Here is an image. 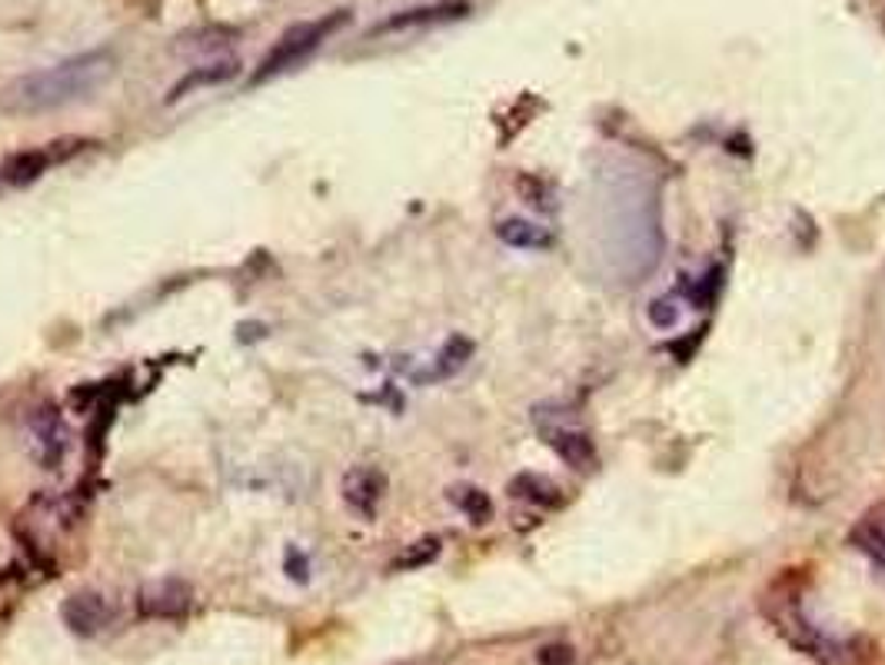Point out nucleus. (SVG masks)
<instances>
[{
	"label": "nucleus",
	"instance_id": "obj_1",
	"mask_svg": "<svg viewBox=\"0 0 885 665\" xmlns=\"http://www.w3.org/2000/svg\"><path fill=\"white\" fill-rule=\"evenodd\" d=\"M116 71V57L113 50H87L77 57H67L61 64L34 71L21 81H14L0 103L14 113H40V110H57L64 103L90 97L97 87H103Z\"/></svg>",
	"mask_w": 885,
	"mask_h": 665
},
{
	"label": "nucleus",
	"instance_id": "obj_2",
	"mask_svg": "<svg viewBox=\"0 0 885 665\" xmlns=\"http://www.w3.org/2000/svg\"><path fill=\"white\" fill-rule=\"evenodd\" d=\"M349 24V11H330L317 21H300V24H293L286 27L276 44L267 50V57L260 60V67L250 74V87H260L267 81H276L290 71H300L307 60L340 30Z\"/></svg>",
	"mask_w": 885,
	"mask_h": 665
},
{
	"label": "nucleus",
	"instance_id": "obj_3",
	"mask_svg": "<svg viewBox=\"0 0 885 665\" xmlns=\"http://www.w3.org/2000/svg\"><path fill=\"white\" fill-rule=\"evenodd\" d=\"M762 609H765V616H770V623L776 626V632H783L799 652L812 655V658L822 662V665H843V662H846V655H849L846 642H839V639H833V636H825L819 626H812V623L806 619V613H802L799 595H796L789 586H779V582H776V592H773V595H765Z\"/></svg>",
	"mask_w": 885,
	"mask_h": 665
},
{
	"label": "nucleus",
	"instance_id": "obj_4",
	"mask_svg": "<svg viewBox=\"0 0 885 665\" xmlns=\"http://www.w3.org/2000/svg\"><path fill=\"white\" fill-rule=\"evenodd\" d=\"M90 147H97V140H90V137H61V140L30 147V150H17V153L0 160V190H4V187H30L44 173L71 163L74 157H81Z\"/></svg>",
	"mask_w": 885,
	"mask_h": 665
},
{
	"label": "nucleus",
	"instance_id": "obj_5",
	"mask_svg": "<svg viewBox=\"0 0 885 665\" xmlns=\"http://www.w3.org/2000/svg\"><path fill=\"white\" fill-rule=\"evenodd\" d=\"M537 419V433L543 436V443L576 472H593L597 469V446L589 440V433L579 427V422H569L566 409L556 412V406H537L533 409Z\"/></svg>",
	"mask_w": 885,
	"mask_h": 665
},
{
	"label": "nucleus",
	"instance_id": "obj_6",
	"mask_svg": "<svg viewBox=\"0 0 885 665\" xmlns=\"http://www.w3.org/2000/svg\"><path fill=\"white\" fill-rule=\"evenodd\" d=\"M194 602V589L184 579H153L140 589L137 606L144 619H181Z\"/></svg>",
	"mask_w": 885,
	"mask_h": 665
},
{
	"label": "nucleus",
	"instance_id": "obj_7",
	"mask_svg": "<svg viewBox=\"0 0 885 665\" xmlns=\"http://www.w3.org/2000/svg\"><path fill=\"white\" fill-rule=\"evenodd\" d=\"M340 490H343V503L353 513H357L360 519H373L383 503V493H386V476L377 466H353L343 476Z\"/></svg>",
	"mask_w": 885,
	"mask_h": 665
},
{
	"label": "nucleus",
	"instance_id": "obj_8",
	"mask_svg": "<svg viewBox=\"0 0 885 665\" xmlns=\"http://www.w3.org/2000/svg\"><path fill=\"white\" fill-rule=\"evenodd\" d=\"M61 619L64 626L74 632V636H97L110 626L113 619V609H110V602L100 595V592H74L64 606H61Z\"/></svg>",
	"mask_w": 885,
	"mask_h": 665
},
{
	"label": "nucleus",
	"instance_id": "obj_9",
	"mask_svg": "<svg viewBox=\"0 0 885 665\" xmlns=\"http://www.w3.org/2000/svg\"><path fill=\"white\" fill-rule=\"evenodd\" d=\"M466 14H469L466 0H440V4H430V8H413V11L390 14L386 21H380L373 27V34H393V30H413V27H437V24L463 21Z\"/></svg>",
	"mask_w": 885,
	"mask_h": 665
},
{
	"label": "nucleus",
	"instance_id": "obj_10",
	"mask_svg": "<svg viewBox=\"0 0 885 665\" xmlns=\"http://www.w3.org/2000/svg\"><path fill=\"white\" fill-rule=\"evenodd\" d=\"M849 542L885 569V503H875L849 532Z\"/></svg>",
	"mask_w": 885,
	"mask_h": 665
},
{
	"label": "nucleus",
	"instance_id": "obj_11",
	"mask_svg": "<svg viewBox=\"0 0 885 665\" xmlns=\"http://www.w3.org/2000/svg\"><path fill=\"white\" fill-rule=\"evenodd\" d=\"M27 422H30V433L37 436V446L44 450V459L47 463L61 459L67 433H64V422H61V416H57V409L53 406H37Z\"/></svg>",
	"mask_w": 885,
	"mask_h": 665
},
{
	"label": "nucleus",
	"instance_id": "obj_12",
	"mask_svg": "<svg viewBox=\"0 0 885 665\" xmlns=\"http://www.w3.org/2000/svg\"><path fill=\"white\" fill-rule=\"evenodd\" d=\"M496 236L503 239V244L516 247V250H546L553 244V233L540 223H529V220H503L496 226Z\"/></svg>",
	"mask_w": 885,
	"mask_h": 665
},
{
	"label": "nucleus",
	"instance_id": "obj_13",
	"mask_svg": "<svg viewBox=\"0 0 885 665\" xmlns=\"http://www.w3.org/2000/svg\"><path fill=\"white\" fill-rule=\"evenodd\" d=\"M237 60H220V64H204V67H194L184 81H176L173 87H170V103L173 100H181V97H187L190 90H197V87H207V84H223V81H230L233 74H237Z\"/></svg>",
	"mask_w": 885,
	"mask_h": 665
},
{
	"label": "nucleus",
	"instance_id": "obj_14",
	"mask_svg": "<svg viewBox=\"0 0 885 665\" xmlns=\"http://www.w3.org/2000/svg\"><path fill=\"white\" fill-rule=\"evenodd\" d=\"M509 493L516 500H526L533 506H560L563 496H560V487L546 476H537V472H523L509 482Z\"/></svg>",
	"mask_w": 885,
	"mask_h": 665
},
{
	"label": "nucleus",
	"instance_id": "obj_15",
	"mask_svg": "<svg viewBox=\"0 0 885 665\" xmlns=\"http://www.w3.org/2000/svg\"><path fill=\"white\" fill-rule=\"evenodd\" d=\"M469 356H474V343H469L466 336H450L433 359V370L423 380H450L453 373H459L466 367Z\"/></svg>",
	"mask_w": 885,
	"mask_h": 665
},
{
	"label": "nucleus",
	"instance_id": "obj_16",
	"mask_svg": "<svg viewBox=\"0 0 885 665\" xmlns=\"http://www.w3.org/2000/svg\"><path fill=\"white\" fill-rule=\"evenodd\" d=\"M450 500L474 519V522H487L490 516H493V503H490V496L483 493V490H477V487H453L450 490Z\"/></svg>",
	"mask_w": 885,
	"mask_h": 665
},
{
	"label": "nucleus",
	"instance_id": "obj_17",
	"mask_svg": "<svg viewBox=\"0 0 885 665\" xmlns=\"http://www.w3.org/2000/svg\"><path fill=\"white\" fill-rule=\"evenodd\" d=\"M440 556V539H420L413 542V546L393 563V569H417V566H427Z\"/></svg>",
	"mask_w": 885,
	"mask_h": 665
},
{
	"label": "nucleus",
	"instance_id": "obj_18",
	"mask_svg": "<svg viewBox=\"0 0 885 665\" xmlns=\"http://www.w3.org/2000/svg\"><path fill=\"white\" fill-rule=\"evenodd\" d=\"M540 662L543 665H569L573 662V649L569 645H546L540 652Z\"/></svg>",
	"mask_w": 885,
	"mask_h": 665
},
{
	"label": "nucleus",
	"instance_id": "obj_19",
	"mask_svg": "<svg viewBox=\"0 0 885 665\" xmlns=\"http://www.w3.org/2000/svg\"><path fill=\"white\" fill-rule=\"evenodd\" d=\"M286 563H293V569H297L293 576H297V579H307V559H304L297 550H290V553H286Z\"/></svg>",
	"mask_w": 885,
	"mask_h": 665
}]
</instances>
